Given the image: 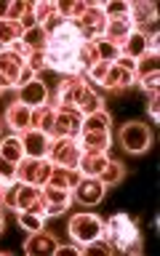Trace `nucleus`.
I'll return each mask as SVG.
<instances>
[{"label":"nucleus","instance_id":"nucleus-1","mask_svg":"<svg viewBox=\"0 0 160 256\" xmlns=\"http://www.w3.org/2000/svg\"><path fill=\"white\" fill-rule=\"evenodd\" d=\"M99 62L94 40H86L75 22H64L46 43V70L62 78H83L88 67Z\"/></svg>","mask_w":160,"mask_h":256},{"label":"nucleus","instance_id":"nucleus-2","mask_svg":"<svg viewBox=\"0 0 160 256\" xmlns=\"http://www.w3.org/2000/svg\"><path fill=\"white\" fill-rule=\"evenodd\" d=\"M56 110H78L86 115L104 110V99L88 86L86 78H62V83L56 86Z\"/></svg>","mask_w":160,"mask_h":256},{"label":"nucleus","instance_id":"nucleus-3","mask_svg":"<svg viewBox=\"0 0 160 256\" xmlns=\"http://www.w3.org/2000/svg\"><path fill=\"white\" fill-rule=\"evenodd\" d=\"M102 238H107L112 246H115L118 254H134L139 256L144 251L142 235H139V224L136 219H131L128 214H112L107 222H104V232Z\"/></svg>","mask_w":160,"mask_h":256},{"label":"nucleus","instance_id":"nucleus-4","mask_svg":"<svg viewBox=\"0 0 160 256\" xmlns=\"http://www.w3.org/2000/svg\"><path fill=\"white\" fill-rule=\"evenodd\" d=\"M118 142H120V147H123L126 152H131V155H142V152L152 150V144H155V134H152V128L147 123H142V120H128V123L120 126Z\"/></svg>","mask_w":160,"mask_h":256},{"label":"nucleus","instance_id":"nucleus-5","mask_svg":"<svg viewBox=\"0 0 160 256\" xmlns=\"http://www.w3.org/2000/svg\"><path fill=\"white\" fill-rule=\"evenodd\" d=\"M67 232H70L72 243L83 248L86 243H91V240L102 238L104 222H102L96 214H75V216H70V222H67Z\"/></svg>","mask_w":160,"mask_h":256},{"label":"nucleus","instance_id":"nucleus-6","mask_svg":"<svg viewBox=\"0 0 160 256\" xmlns=\"http://www.w3.org/2000/svg\"><path fill=\"white\" fill-rule=\"evenodd\" d=\"M14 211H30L40 216V219H48L51 216V208L46 206L43 200V187H35V184H24L16 179V208Z\"/></svg>","mask_w":160,"mask_h":256},{"label":"nucleus","instance_id":"nucleus-7","mask_svg":"<svg viewBox=\"0 0 160 256\" xmlns=\"http://www.w3.org/2000/svg\"><path fill=\"white\" fill-rule=\"evenodd\" d=\"M51 171H54V163L48 158H27L19 166H16V179L24 182V184H35V187H43L51 179Z\"/></svg>","mask_w":160,"mask_h":256},{"label":"nucleus","instance_id":"nucleus-8","mask_svg":"<svg viewBox=\"0 0 160 256\" xmlns=\"http://www.w3.org/2000/svg\"><path fill=\"white\" fill-rule=\"evenodd\" d=\"M24 67H27V59H24V56L14 54L11 48H0V91L19 86Z\"/></svg>","mask_w":160,"mask_h":256},{"label":"nucleus","instance_id":"nucleus-9","mask_svg":"<svg viewBox=\"0 0 160 256\" xmlns=\"http://www.w3.org/2000/svg\"><path fill=\"white\" fill-rule=\"evenodd\" d=\"M80 131H83V112H78V110H56L51 139H78Z\"/></svg>","mask_w":160,"mask_h":256},{"label":"nucleus","instance_id":"nucleus-10","mask_svg":"<svg viewBox=\"0 0 160 256\" xmlns=\"http://www.w3.org/2000/svg\"><path fill=\"white\" fill-rule=\"evenodd\" d=\"M80 144L75 139H51V147H48V160L54 166H64V168H78L80 160Z\"/></svg>","mask_w":160,"mask_h":256},{"label":"nucleus","instance_id":"nucleus-11","mask_svg":"<svg viewBox=\"0 0 160 256\" xmlns=\"http://www.w3.org/2000/svg\"><path fill=\"white\" fill-rule=\"evenodd\" d=\"M104 195H107V187L96 179V176H83L78 184H75V190H72V200L80 206H86V208H94V206H99Z\"/></svg>","mask_w":160,"mask_h":256},{"label":"nucleus","instance_id":"nucleus-12","mask_svg":"<svg viewBox=\"0 0 160 256\" xmlns=\"http://www.w3.org/2000/svg\"><path fill=\"white\" fill-rule=\"evenodd\" d=\"M75 24H78V30L83 32V38H86V40H96V38H102V35H104V24H107V16H104L102 6L88 3V6H86V11L75 19Z\"/></svg>","mask_w":160,"mask_h":256},{"label":"nucleus","instance_id":"nucleus-13","mask_svg":"<svg viewBox=\"0 0 160 256\" xmlns=\"http://www.w3.org/2000/svg\"><path fill=\"white\" fill-rule=\"evenodd\" d=\"M56 248H59V240H56L51 232L38 230V232H30V235H27L22 251L27 256H54Z\"/></svg>","mask_w":160,"mask_h":256},{"label":"nucleus","instance_id":"nucleus-14","mask_svg":"<svg viewBox=\"0 0 160 256\" xmlns=\"http://www.w3.org/2000/svg\"><path fill=\"white\" fill-rule=\"evenodd\" d=\"M16 91H19L16 99L24 102L27 107H43V104L51 102V88H48V83L40 78H32L27 86H19Z\"/></svg>","mask_w":160,"mask_h":256},{"label":"nucleus","instance_id":"nucleus-15","mask_svg":"<svg viewBox=\"0 0 160 256\" xmlns=\"http://www.w3.org/2000/svg\"><path fill=\"white\" fill-rule=\"evenodd\" d=\"M30 120H32V107H27V104L19 102V99H14L6 107V112H3V126L11 128L14 134H24V131H27Z\"/></svg>","mask_w":160,"mask_h":256},{"label":"nucleus","instance_id":"nucleus-16","mask_svg":"<svg viewBox=\"0 0 160 256\" xmlns=\"http://www.w3.org/2000/svg\"><path fill=\"white\" fill-rule=\"evenodd\" d=\"M22 147H24V155L27 158H46L48 155V147H51V136L38 131V128H27L22 136Z\"/></svg>","mask_w":160,"mask_h":256},{"label":"nucleus","instance_id":"nucleus-17","mask_svg":"<svg viewBox=\"0 0 160 256\" xmlns=\"http://www.w3.org/2000/svg\"><path fill=\"white\" fill-rule=\"evenodd\" d=\"M99 86L104 88V91H126V88L136 86L134 70H126V67H120V64L112 62L110 70H107V75H104V80Z\"/></svg>","mask_w":160,"mask_h":256},{"label":"nucleus","instance_id":"nucleus-18","mask_svg":"<svg viewBox=\"0 0 160 256\" xmlns=\"http://www.w3.org/2000/svg\"><path fill=\"white\" fill-rule=\"evenodd\" d=\"M136 27H134V22H131V14L128 16H115V19H107V24H104V35L102 38H107V40H112L118 48H120V43L131 35Z\"/></svg>","mask_w":160,"mask_h":256},{"label":"nucleus","instance_id":"nucleus-19","mask_svg":"<svg viewBox=\"0 0 160 256\" xmlns=\"http://www.w3.org/2000/svg\"><path fill=\"white\" fill-rule=\"evenodd\" d=\"M80 144V150L88 152H107L112 147V131H80L75 139Z\"/></svg>","mask_w":160,"mask_h":256},{"label":"nucleus","instance_id":"nucleus-20","mask_svg":"<svg viewBox=\"0 0 160 256\" xmlns=\"http://www.w3.org/2000/svg\"><path fill=\"white\" fill-rule=\"evenodd\" d=\"M107 163H110V152H88V150H83L80 152V160H78V171L83 176H99Z\"/></svg>","mask_w":160,"mask_h":256},{"label":"nucleus","instance_id":"nucleus-21","mask_svg":"<svg viewBox=\"0 0 160 256\" xmlns=\"http://www.w3.org/2000/svg\"><path fill=\"white\" fill-rule=\"evenodd\" d=\"M43 200L46 206L54 211H67L72 206V190H62V187H54V184H43Z\"/></svg>","mask_w":160,"mask_h":256},{"label":"nucleus","instance_id":"nucleus-22","mask_svg":"<svg viewBox=\"0 0 160 256\" xmlns=\"http://www.w3.org/2000/svg\"><path fill=\"white\" fill-rule=\"evenodd\" d=\"M150 51V40L142 35L139 30H134L131 35H128L123 43H120V56H128V59H142L144 54Z\"/></svg>","mask_w":160,"mask_h":256},{"label":"nucleus","instance_id":"nucleus-23","mask_svg":"<svg viewBox=\"0 0 160 256\" xmlns=\"http://www.w3.org/2000/svg\"><path fill=\"white\" fill-rule=\"evenodd\" d=\"M54 120H56V107L51 102L43 104V107H32V120H30V128H38L51 136V128H54Z\"/></svg>","mask_w":160,"mask_h":256},{"label":"nucleus","instance_id":"nucleus-24","mask_svg":"<svg viewBox=\"0 0 160 256\" xmlns=\"http://www.w3.org/2000/svg\"><path fill=\"white\" fill-rule=\"evenodd\" d=\"M83 179V174L78 171V168H64V166H54L51 171V179L48 184H54V187H62V190H75V184Z\"/></svg>","mask_w":160,"mask_h":256},{"label":"nucleus","instance_id":"nucleus-25","mask_svg":"<svg viewBox=\"0 0 160 256\" xmlns=\"http://www.w3.org/2000/svg\"><path fill=\"white\" fill-rule=\"evenodd\" d=\"M155 72H160V54L158 51H147L142 59H136V64H134V78L136 80L155 75Z\"/></svg>","mask_w":160,"mask_h":256},{"label":"nucleus","instance_id":"nucleus-26","mask_svg":"<svg viewBox=\"0 0 160 256\" xmlns=\"http://www.w3.org/2000/svg\"><path fill=\"white\" fill-rule=\"evenodd\" d=\"M96 179H99L107 190H110V187H118V184L126 179V166L120 163V160H112V158H110V163L104 166V171L96 176Z\"/></svg>","mask_w":160,"mask_h":256},{"label":"nucleus","instance_id":"nucleus-27","mask_svg":"<svg viewBox=\"0 0 160 256\" xmlns=\"http://www.w3.org/2000/svg\"><path fill=\"white\" fill-rule=\"evenodd\" d=\"M131 22H134L136 30H142L144 24H150V22H158L155 3H131Z\"/></svg>","mask_w":160,"mask_h":256},{"label":"nucleus","instance_id":"nucleus-28","mask_svg":"<svg viewBox=\"0 0 160 256\" xmlns=\"http://www.w3.org/2000/svg\"><path fill=\"white\" fill-rule=\"evenodd\" d=\"M0 155H3L6 160H11V163L19 166L24 160V147H22V139L19 136H6V139H0Z\"/></svg>","mask_w":160,"mask_h":256},{"label":"nucleus","instance_id":"nucleus-29","mask_svg":"<svg viewBox=\"0 0 160 256\" xmlns=\"http://www.w3.org/2000/svg\"><path fill=\"white\" fill-rule=\"evenodd\" d=\"M86 0H54V8H56V14L62 16V19H67V22H75L80 14L86 11Z\"/></svg>","mask_w":160,"mask_h":256},{"label":"nucleus","instance_id":"nucleus-30","mask_svg":"<svg viewBox=\"0 0 160 256\" xmlns=\"http://www.w3.org/2000/svg\"><path fill=\"white\" fill-rule=\"evenodd\" d=\"M83 131H112V115L107 110L86 115L83 118Z\"/></svg>","mask_w":160,"mask_h":256},{"label":"nucleus","instance_id":"nucleus-31","mask_svg":"<svg viewBox=\"0 0 160 256\" xmlns=\"http://www.w3.org/2000/svg\"><path fill=\"white\" fill-rule=\"evenodd\" d=\"M22 35H24V30H22V24H19V22L0 19V46H3V48L14 46L16 40H22Z\"/></svg>","mask_w":160,"mask_h":256},{"label":"nucleus","instance_id":"nucleus-32","mask_svg":"<svg viewBox=\"0 0 160 256\" xmlns=\"http://www.w3.org/2000/svg\"><path fill=\"white\" fill-rule=\"evenodd\" d=\"M22 43L30 48V51H46V43H48V35H46V30L40 27H32V30H27L22 35Z\"/></svg>","mask_w":160,"mask_h":256},{"label":"nucleus","instance_id":"nucleus-33","mask_svg":"<svg viewBox=\"0 0 160 256\" xmlns=\"http://www.w3.org/2000/svg\"><path fill=\"white\" fill-rule=\"evenodd\" d=\"M94 48H96V56H99L102 62H110V64L120 56V48L112 43V40H107V38H96L94 40Z\"/></svg>","mask_w":160,"mask_h":256},{"label":"nucleus","instance_id":"nucleus-34","mask_svg":"<svg viewBox=\"0 0 160 256\" xmlns=\"http://www.w3.org/2000/svg\"><path fill=\"white\" fill-rule=\"evenodd\" d=\"M102 11L107 19H115V16H128L131 14V3L128 0H107V3L102 6Z\"/></svg>","mask_w":160,"mask_h":256},{"label":"nucleus","instance_id":"nucleus-35","mask_svg":"<svg viewBox=\"0 0 160 256\" xmlns=\"http://www.w3.org/2000/svg\"><path fill=\"white\" fill-rule=\"evenodd\" d=\"M16 222H19V227H22V230L38 232V230H43V222H46V219H40V216L30 214V211H16Z\"/></svg>","mask_w":160,"mask_h":256},{"label":"nucleus","instance_id":"nucleus-36","mask_svg":"<svg viewBox=\"0 0 160 256\" xmlns=\"http://www.w3.org/2000/svg\"><path fill=\"white\" fill-rule=\"evenodd\" d=\"M30 11H32V3H30V0H11L6 19H8V22H22Z\"/></svg>","mask_w":160,"mask_h":256},{"label":"nucleus","instance_id":"nucleus-37","mask_svg":"<svg viewBox=\"0 0 160 256\" xmlns=\"http://www.w3.org/2000/svg\"><path fill=\"white\" fill-rule=\"evenodd\" d=\"M80 251H83V254H107V256L110 254H118L115 246H112L107 238H96V240H91V243H86Z\"/></svg>","mask_w":160,"mask_h":256},{"label":"nucleus","instance_id":"nucleus-38","mask_svg":"<svg viewBox=\"0 0 160 256\" xmlns=\"http://www.w3.org/2000/svg\"><path fill=\"white\" fill-rule=\"evenodd\" d=\"M54 11L56 8H54L51 0H38V3H32V16H35V22L40 24V27L48 22V16H51Z\"/></svg>","mask_w":160,"mask_h":256},{"label":"nucleus","instance_id":"nucleus-39","mask_svg":"<svg viewBox=\"0 0 160 256\" xmlns=\"http://www.w3.org/2000/svg\"><path fill=\"white\" fill-rule=\"evenodd\" d=\"M107 70H110V62H94L91 64V67H88V72H86V80H88V83H96V86H99L102 83V80H104V75H107Z\"/></svg>","mask_w":160,"mask_h":256},{"label":"nucleus","instance_id":"nucleus-40","mask_svg":"<svg viewBox=\"0 0 160 256\" xmlns=\"http://www.w3.org/2000/svg\"><path fill=\"white\" fill-rule=\"evenodd\" d=\"M11 182H16V163L0 155V184H11Z\"/></svg>","mask_w":160,"mask_h":256},{"label":"nucleus","instance_id":"nucleus-41","mask_svg":"<svg viewBox=\"0 0 160 256\" xmlns=\"http://www.w3.org/2000/svg\"><path fill=\"white\" fill-rule=\"evenodd\" d=\"M27 67L35 72V75L46 72V51H30V56H27Z\"/></svg>","mask_w":160,"mask_h":256},{"label":"nucleus","instance_id":"nucleus-42","mask_svg":"<svg viewBox=\"0 0 160 256\" xmlns=\"http://www.w3.org/2000/svg\"><path fill=\"white\" fill-rule=\"evenodd\" d=\"M147 94H158V83H160V72H155V75H147V78H142V80H136Z\"/></svg>","mask_w":160,"mask_h":256},{"label":"nucleus","instance_id":"nucleus-43","mask_svg":"<svg viewBox=\"0 0 160 256\" xmlns=\"http://www.w3.org/2000/svg\"><path fill=\"white\" fill-rule=\"evenodd\" d=\"M64 22H67V19H62V16H59V14H56V11H54L51 16H48V22L43 24V30H46V35H51V32H56V30H59V27H62V24H64Z\"/></svg>","mask_w":160,"mask_h":256},{"label":"nucleus","instance_id":"nucleus-44","mask_svg":"<svg viewBox=\"0 0 160 256\" xmlns=\"http://www.w3.org/2000/svg\"><path fill=\"white\" fill-rule=\"evenodd\" d=\"M160 99H158V94H152V99H150V104H147V112H150V118L152 120H155V123H158V118H160Z\"/></svg>","mask_w":160,"mask_h":256},{"label":"nucleus","instance_id":"nucleus-45","mask_svg":"<svg viewBox=\"0 0 160 256\" xmlns=\"http://www.w3.org/2000/svg\"><path fill=\"white\" fill-rule=\"evenodd\" d=\"M56 254L67 256V254H83V251H80V246H59V248H56Z\"/></svg>","mask_w":160,"mask_h":256},{"label":"nucleus","instance_id":"nucleus-46","mask_svg":"<svg viewBox=\"0 0 160 256\" xmlns=\"http://www.w3.org/2000/svg\"><path fill=\"white\" fill-rule=\"evenodd\" d=\"M8 6H11V0H0V19L8 16Z\"/></svg>","mask_w":160,"mask_h":256},{"label":"nucleus","instance_id":"nucleus-47","mask_svg":"<svg viewBox=\"0 0 160 256\" xmlns=\"http://www.w3.org/2000/svg\"><path fill=\"white\" fill-rule=\"evenodd\" d=\"M3 230H6V216H3V208H0V235H3Z\"/></svg>","mask_w":160,"mask_h":256},{"label":"nucleus","instance_id":"nucleus-48","mask_svg":"<svg viewBox=\"0 0 160 256\" xmlns=\"http://www.w3.org/2000/svg\"><path fill=\"white\" fill-rule=\"evenodd\" d=\"M0 190H3V184H0Z\"/></svg>","mask_w":160,"mask_h":256}]
</instances>
